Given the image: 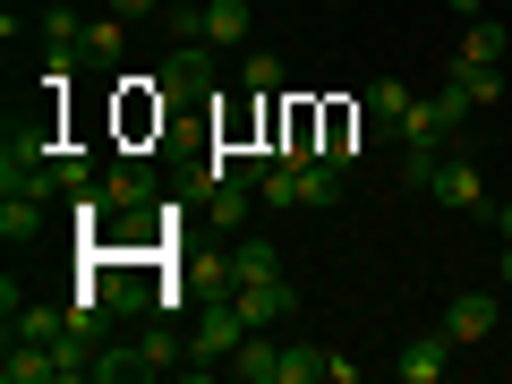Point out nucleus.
<instances>
[{
	"mask_svg": "<svg viewBox=\"0 0 512 384\" xmlns=\"http://www.w3.org/2000/svg\"><path fill=\"white\" fill-rule=\"evenodd\" d=\"M248 308H239V291H205L197 316H188V376H214V367H231V350L248 342Z\"/></svg>",
	"mask_w": 512,
	"mask_h": 384,
	"instance_id": "1",
	"label": "nucleus"
},
{
	"mask_svg": "<svg viewBox=\"0 0 512 384\" xmlns=\"http://www.w3.org/2000/svg\"><path fill=\"white\" fill-rule=\"evenodd\" d=\"M171 35L180 43H214V52H248V35H256V9L248 0H197V9H171Z\"/></svg>",
	"mask_w": 512,
	"mask_h": 384,
	"instance_id": "2",
	"label": "nucleus"
},
{
	"mask_svg": "<svg viewBox=\"0 0 512 384\" xmlns=\"http://www.w3.org/2000/svg\"><path fill=\"white\" fill-rule=\"evenodd\" d=\"M461 120H470V103H461L453 86H436L427 103H410V120H402V137H393V146H402V154H453Z\"/></svg>",
	"mask_w": 512,
	"mask_h": 384,
	"instance_id": "3",
	"label": "nucleus"
},
{
	"mask_svg": "<svg viewBox=\"0 0 512 384\" xmlns=\"http://www.w3.org/2000/svg\"><path fill=\"white\" fill-rule=\"evenodd\" d=\"M427 197L436 205H453V214H487V180H478V163L470 154H436V171H427Z\"/></svg>",
	"mask_w": 512,
	"mask_h": 384,
	"instance_id": "4",
	"label": "nucleus"
},
{
	"mask_svg": "<svg viewBox=\"0 0 512 384\" xmlns=\"http://www.w3.org/2000/svg\"><path fill=\"white\" fill-rule=\"evenodd\" d=\"M154 86H163V94H205V86H222V52H214V43H180V52L154 60Z\"/></svg>",
	"mask_w": 512,
	"mask_h": 384,
	"instance_id": "5",
	"label": "nucleus"
},
{
	"mask_svg": "<svg viewBox=\"0 0 512 384\" xmlns=\"http://www.w3.org/2000/svg\"><path fill=\"white\" fill-rule=\"evenodd\" d=\"M444 342H453V350H478V342H487V333H495V291H453V299H444Z\"/></svg>",
	"mask_w": 512,
	"mask_h": 384,
	"instance_id": "6",
	"label": "nucleus"
},
{
	"mask_svg": "<svg viewBox=\"0 0 512 384\" xmlns=\"http://www.w3.org/2000/svg\"><path fill=\"white\" fill-rule=\"evenodd\" d=\"M103 197H111V214H120V222H146V205H154V171L137 163V154H111Z\"/></svg>",
	"mask_w": 512,
	"mask_h": 384,
	"instance_id": "7",
	"label": "nucleus"
},
{
	"mask_svg": "<svg viewBox=\"0 0 512 384\" xmlns=\"http://www.w3.org/2000/svg\"><path fill=\"white\" fill-rule=\"evenodd\" d=\"M282 274V248L274 239H231V248H222V282H231V291H248V282H274Z\"/></svg>",
	"mask_w": 512,
	"mask_h": 384,
	"instance_id": "8",
	"label": "nucleus"
},
{
	"mask_svg": "<svg viewBox=\"0 0 512 384\" xmlns=\"http://www.w3.org/2000/svg\"><path fill=\"white\" fill-rule=\"evenodd\" d=\"M239 308H248L256 333H282V325L299 316V291H291V274H274V282H248V291H239Z\"/></svg>",
	"mask_w": 512,
	"mask_h": 384,
	"instance_id": "9",
	"label": "nucleus"
},
{
	"mask_svg": "<svg viewBox=\"0 0 512 384\" xmlns=\"http://www.w3.org/2000/svg\"><path fill=\"white\" fill-rule=\"evenodd\" d=\"M282 333H248V342L231 350V367H222V376H239V384H282Z\"/></svg>",
	"mask_w": 512,
	"mask_h": 384,
	"instance_id": "10",
	"label": "nucleus"
},
{
	"mask_svg": "<svg viewBox=\"0 0 512 384\" xmlns=\"http://www.w3.org/2000/svg\"><path fill=\"white\" fill-rule=\"evenodd\" d=\"M444 86H453V94H461L470 111L504 103V69H495V60H461V52H453V69H444Z\"/></svg>",
	"mask_w": 512,
	"mask_h": 384,
	"instance_id": "11",
	"label": "nucleus"
},
{
	"mask_svg": "<svg viewBox=\"0 0 512 384\" xmlns=\"http://www.w3.org/2000/svg\"><path fill=\"white\" fill-rule=\"evenodd\" d=\"M444 367H453V342H444V333H419V342H402L393 376L402 384H444Z\"/></svg>",
	"mask_w": 512,
	"mask_h": 384,
	"instance_id": "12",
	"label": "nucleus"
},
{
	"mask_svg": "<svg viewBox=\"0 0 512 384\" xmlns=\"http://www.w3.org/2000/svg\"><path fill=\"white\" fill-rule=\"evenodd\" d=\"M52 231V197H0V239L9 248H35Z\"/></svg>",
	"mask_w": 512,
	"mask_h": 384,
	"instance_id": "13",
	"label": "nucleus"
},
{
	"mask_svg": "<svg viewBox=\"0 0 512 384\" xmlns=\"http://www.w3.org/2000/svg\"><path fill=\"white\" fill-rule=\"evenodd\" d=\"M0 384H60L52 342H9V350H0Z\"/></svg>",
	"mask_w": 512,
	"mask_h": 384,
	"instance_id": "14",
	"label": "nucleus"
},
{
	"mask_svg": "<svg viewBox=\"0 0 512 384\" xmlns=\"http://www.w3.org/2000/svg\"><path fill=\"white\" fill-rule=\"evenodd\" d=\"M410 103H419V94H410L402 77H376V86H367V128H376V137H402Z\"/></svg>",
	"mask_w": 512,
	"mask_h": 384,
	"instance_id": "15",
	"label": "nucleus"
},
{
	"mask_svg": "<svg viewBox=\"0 0 512 384\" xmlns=\"http://www.w3.org/2000/svg\"><path fill=\"white\" fill-rule=\"evenodd\" d=\"M35 35H43V52H86V18H77V0H43V9H35Z\"/></svg>",
	"mask_w": 512,
	"mask_h": 384,
	"instance_id": "16",
	"label": "nucleus"
},
{
	"mask_svg": "<svg viewBox=\"0 0 512 384\" xmlns=\"http://www.w3.org/2000/svg\"><path fill=\"white\" fill-rule=\"evenodd\" d=\"M60 333H69V308H43V299L9 308V342H60Z\"/></svg>",
	"mask_w": 512,
	"mask_h": 384,
	"instance_id": "17",
	"label": "nucleus"
},
{
	"mask_svg": "<svg viewBox=\"0 0 512 384\" xmlns=\"http://www.w3.org/2000/svg\"><path fill=\"white\" fill-rule=\"evenodd\" d=\"M239 86H248L256 103H274V94H282V52H265V43H248V60H239Z\"/></svg>",
	"mask_w": 512,
	"mask_h": 384,
	"instance_id": "18",
	"label": "nucleus"
},
{
	"mask_svg": "<svg viewBox=\"0 0 512 384\" xmlns=\"http://www.w3.org/2000/svg\"><path fill=\"white\" fill-rule=\"evenodd\" d=\"M504 52H512V26H504V18H470L461 60H495V69H504Z\"/></svg>",
	"mask_w": 512,
	"mask_h": 384,
	"instance_id": "19",
	"label": "nucleus"
},
{
	"mask_svg": "<svg viewBox=\"0 0 512 384\" xmlns=\"http://www.w3.org/2000/svg\"><path fill=\"white\" fill-rule=\"evenodd\" d=\"M120 52H128V18H111V9H103V18H86V60H94V69H111Z\"/></svg>",
	"mask_w": 512,
	"mask_h": 384,
	"instance_id": "20",
	"label": "nucleus"
},
{
	"mask_svg": "<svg viewBox=\"0 0 512 384\" xmlns=\"http://www.w3.org/2000/svg\"><path fill=\"white\" fill-rule=\"evenodd\" d=\"M282 384H325V350L291 342V350H282Z\"/></svg>",
	"mask_w": 512,
	"mask_h": 384,
	"instance_id": "21",
	"label": "nucleus"
},
{
	"mask_svg": "<svg viewBox=\"0 0 512 384\" xmlns=\"http://www.w3.org/2000/svg\"><path fill=\"white\" fill-rule=\"evenodd\" d=\"M325 384H359V359L350 350H325Z\"/></svg>",
	"mask_w": 512,
	"mask_h": 384,
	"instance_id": "22",
	"label": "nucleus"
},
{
	"mask_svg": "<svg viewBox=\"0 0 512 384\" xmlns=\"http://www.w3.org/2000/svg\"><path fill=\"white\" fill-rule=\"evenodd\" d=\"M103 9H111V18H128V26H137V18H154V9H171V0H103Z\"/></svg>",
	"mask_w": 512,
	"mask_h": 384,
	"instance_id": "23",
	"label": "nucleus"
},
{
	"mask_svg": "<svg viewBox=\"0 0 512 384\" xmlns=\"http://www.w3.org/2000/svg\"><path fill=\"white\" fill-rule=\"evenodd\" d=\"M495 282H504V291H512V239H504V256H495Z\"/></svg>",
	"mask_w": 512,
	"mask_h": 384,
	"instance_id": "24",
	"label": "nucleus"
},
{
	"mask_svg": "<svg viewBox=\"0 0 512 384\" xmlns=\"http://www.w3.org/2000/svg\"><path fill=\"white\" fill-rule=\"evenodd\" d=\"M453 9H461V18H487V0H453Z\"/></svg>",
	"mask_w": 512,
	"mask_h": 384,
	"instance_id": "25",
	"label": "nucleus"
},
{
	"mask_svg": "<svg viewBox=\"0 0 512 384\" xmlns=\"http://www.w3.org/2000/svg\"><path fill=\"white\" fill-rule=\"evenodd\" d=\"M495 231H504V239H512V205H495Z\"/></svg>",
	"mask_w": 512,
	"mask_h": 384,
	"instance_id": "26",
	"label": "nucleus"
},
{
	"mask_svg": "<svg viewBox=\"0 0 512 384\" xmlns=\"http://www.w3.org/2000/svg\"><path fill=\"white\" fill-rule=\"evenodd\" d=\"M171 9H197V0H171Z\"/></svg>",
	"mask_w": 512,
	"mask_h": 384,
	"instance_id": "27",
	"label": "nucleus"
}]
</instances>
